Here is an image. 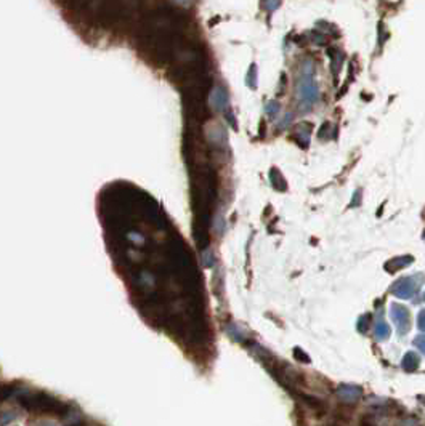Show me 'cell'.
Masks as SVG:
<instances>
[{"label": "cell", "instance_id": "obj_1", "mask_svg": "<svg viewBox=\"0 0 425 426\" xmlns=\"http://www.w3.org/2000/svg\"><path fill=\"white\" fill-rule=\"evenodd\" d=\"M108 252L145 322L177 343L203 338L198 273L167 215L132 183H109L98 196Z\"/></svg>", "mask_w": 425, "mask_h": 426}, {"label": "cell", "instance_id": "obj_2", "mask_svg": "<svg viewBox=\"0 0 425 426\" xmlns=\"http://www.w3.org/2000/svg\"><path fill=\"white\" fill-rule=\"evenodd\" d=\"M178 2H182V3H185V2H188V0H178Z\"/></svg>", "mask_w": 425, "mask_h": 426}]
</instances>
